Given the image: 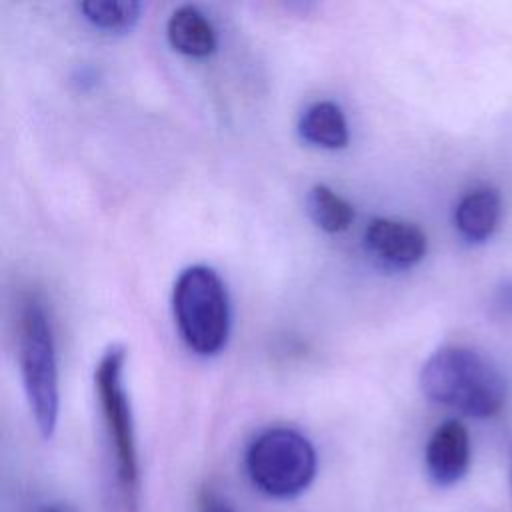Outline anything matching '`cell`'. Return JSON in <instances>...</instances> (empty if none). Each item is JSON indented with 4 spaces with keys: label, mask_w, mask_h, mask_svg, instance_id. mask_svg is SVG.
<instances>
[{
    "label": "cell",
    "mask_w": 512,
    "mask_h": 512,
    "mask_svg": "<svg viewBox=\"0 0 512 512\" xmlns=\"http://www.w3.org/2000/svg\"><path fill=\"white\" fill-rule=\"evenodd\" d=\"M422 392L436 404L466 416L488 418L506 402V380L480 352L466 346H442L422 366Z\"/></svg>",
    "instance_id": "1"
},
{
    "label": "cell",
    "mask_w": 512,
    "mask_h": 512,
    "mask_svg": "<svg viewBox=\"0 0 512 512\" xmlns=\"http://www.w3.org/2000/svg\"><path fill=\"white\" fill-rule=\"evenodd\" d=\"M178 330L190 350L212 356L220 352L230 332V304L220 276L202 264L180 272L172 290Z\"/></svg>",
    "instance_id": "2"
},
{
    "label": "cell",
    "mask_w": 512,
    "mask_h": 512,
    "mask_svg": "<svg viewBox=\"0 0 512 512\" xmlns=\"http://www.w3.org/2000/svg\"><path fill=\"white\" fill-rule=\"evenodd\" d=\"M316 450L292 428H270L258 434L246 450V472L266 496L288 500L302 494L316 476Z\"/></svg>",
    "instance_id": "3"
},
{
    "label": "cell",
    "mask_w": 512,
    "mask_h": 512,
    "mask_svg": "<svg viewBox=\"0 0 512 512\" xmlns=\"http://www.w3.org/2000/svg\"><path fill=\"white\" fill-rule=\"evenodd\" d=\"M18 358L26 398L34 422L44 438H50L58 424V368L50 320L42 304L30 298L20 314Z\"/></svg>",
    "instance_id": "4"
},
{
    "label": "cell",
    "mask_w": 512,
    "mask_h": 512,
    "mask_svg": "<svg viewBox=\"0 0 512 512\" xmlns=\"http://www.w3.org/2000/svg\"><path fill=\"white\" fill-rule=\"evenodd\" d=\"M126 350L118 344L110 346L94 372V384L98 392V402L102 408V418L114 448L116 474L128 502H134L138 492V454L134 438V422L130 402L122 384Z\"/></svg>",
    "instance_id": "5"
},
{
    "label": "cell",
    "mask_w": 512,
    "mask_h": 512,
    "mask_svg": "<svg viewBox=\"0 0 512 512\" xmlns=\"http://www.w3.org/2000/svg\"><path fill=\"white\" fill-rule=\"evenodd\" d=\"M364 240L378 262L400 270L418 264L428 248L420 226L392 218H374L366 228Z\"/></svg>",
    "instance_id": "6"
},
{
    "label": "cell",
    "mask_w": 512,
    "mask_h": 512,
    "mask_svg": "<svg viewBox=\"0 0 512 512\" xmlns=\"http://www.w3.org/2000/svg\"><path fill=\"white\" fill-rule=\"evenodd\" d=\"M470 464V436L460 420L442 422L426 444V470L436 486H454Z\"/></svg>",
    "instance_id": "7"
},
{
    "label": "cell",
    "mask_w": 512,
    "mask_h": 512,
    "mask_svg": "<svg viewBox=\"0 0 512 512\" xmlns=\"http://www.w3.org/2000/svg\"><path fill=\"white\" fill-rule=\"evenodd\" d=\"M500 214V194L490 186H480L460 198L454 210V224L464 240L480 244L494 234L500 222Z\"/></svg>",
    "instance_id": "8"
},
{
    "label": "cell",
    "mask_w": 512,
    "mask_h": 512,
    "mask_svg": "<svg viewBox=\"0 0 512 512\" xmlns=\"http://www.w3.org/2000/svg\"><path fill=\"white\" fill-rule=\"evenodd\" d=\"M166 34L172 48L186 56L204 58L216 50L214 26L194 6L176 8L168 20Z\"/></svg>",
    "instance_id": "9"
},
{
    "label": "cell",
    "mask_w": 512,
    "mask_h": 512,
    "mask_svg": "<svg viewBox=\"0 0 512 512\" xmlns=\"http://www.w3.org/2000/svg\"><path fill=\"white\" fill-rule=\"evenodd\" d=\"M300 136L320 148L336 150L348 144V124L342 108L330 100L308 106L298 122Z\"/></svg>",
    "instance_id": "10"
},
{
    "label": "cell",
    "mask_w": 512,
    "mask_h": 512,
    "mask_svg": "<svg viewBox=\"0 0 512 512\" xmlns=\"http://www.w3.org/2000/svg\"><path fill=\"white\" fill-rule=\"evenodd\" d=\"M308 212L318 228L336 234L350 226L354 220V208L348 200L336 194L326 184H316L308 192Z\"/></svg>",
    "instance_id": "11"
},
{
    "label": "cell",
    "mask_w": 512,
    "mask_h": 512,
    "mask_svg": "<svg viewBox=\"0 0 512 512\" xmlns=\"http://www.w3.org/2000/svg\"><path fill=\"white\" fill-rule=\"evenodd\" d=\"M80 10L92 26L108 32L130 30L140 16V4L134 0H88Z\"/></svg>",
    "instance_id": "12"
},
{
    "label": "cell",
    "mask_w": 512,
    "mask_h": 512,
    "mask_svg": "<svg viewBox=\"0 0 512 512\" xmlns=\"http://www.w3.org/2000/svg\"><path fill=\"white\" fill-rule=\"evenodd\" d=\"M198 512H234V508L212 490H204L198 500Z\"/></svg>",
    "instance_id": "13"
},
{
    "label": "cell",
    "mask_w": 512,
    "mask_h": 512,
    "mask_svg": "<svg viewBox=\"0 0 512 512\" xmlns=\"http://www.w3.org/2000/svg\"><path fill=\"white\" fill-rule=\"evenodd\" d=\"M40 512H74V510L68 508V506H62V504H54V506H48V508H44Z\"/></svg>",
    "instance_id": "14"
}]
</instances>
